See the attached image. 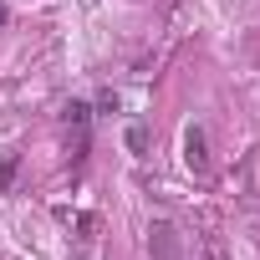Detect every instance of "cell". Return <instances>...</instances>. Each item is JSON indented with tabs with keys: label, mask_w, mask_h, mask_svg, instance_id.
I'll use <instances>...</instances> for the list:
<instances>
[{
	"label": "cell",
	"mask_w": 260,
	"mask_h": 260,
	"mask_svg": "<svg viewBox=\"0 0 260 260\" xmlns=\"http://www.w3.org/2000/svg\"><path fill=\"white\" fill-rule=\"evenodd\" d=\"M148 255H153V260H179V230H174L169 219L148 224Z\"/></svg>",
	"instance_id": "1"
},
{
	"label": "cell",
	"mask_w": 260,
	"mask_h": 260,
	"mask_svg": "<svg viewBox=\"0 0 260 260\" xmlns=\"http://www.w3.org/2000/svg\"><path fill=\"white\" fill-rule=\"evenodd\" d=\"M184 164L194 174H209V138H204V127H189L184 133Z\"/></svg>",
	"instance_id": "2"
},
{
	"label": "cell",
	"mask_w": 260,
	"mask_h": 260,
	"mask_svg": "<svg viewBox=\"0 0 260 260\" xmlns=\"http://www.w3.org/2000/svg\"><path fill=\"white\" fill-rule=\"evenodd\" d=\"M127 148L143 153V148H148V127H127Z\"/></svg>",
	"instance_id": "3"
},
{
	"label": "cell",
	"mask_w": 260,
	"mask_h": 260,
	"mask_svg": "<svg viewBox=\"0 0 260 260\" xmlns=\"http://www.w3.org/2000/svg\"><path fill=\"white\" fill-rule=\"evenodd\" d=\"M6 16H11V11H6V0H0V26H6Z\"/></svg>",
	"instance_id": "4"
}]
</instances>
